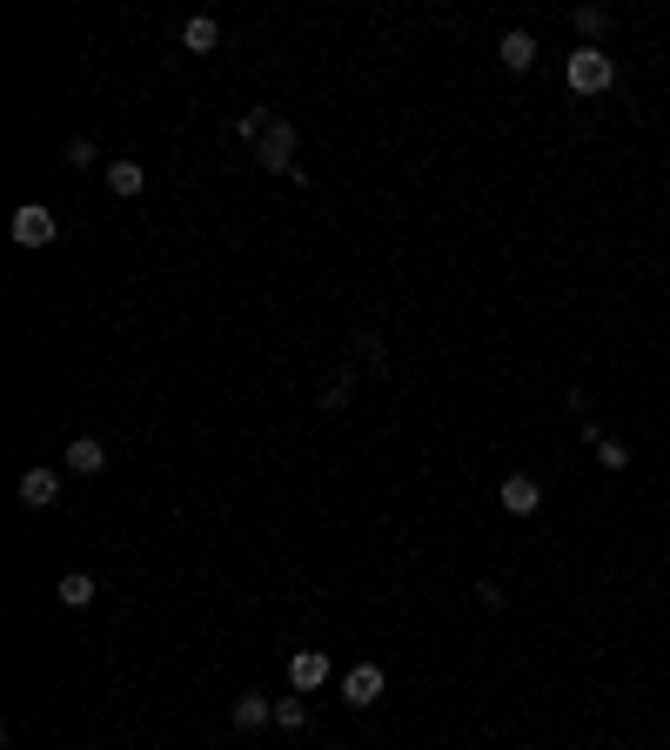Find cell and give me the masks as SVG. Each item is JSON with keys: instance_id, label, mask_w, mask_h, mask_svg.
Listing matches in <instances>:
<instances>
[{"instance_id": "cell-17", "label": "cell", "mask_w": 670, "mask_h": 750, "mask_svg": "<svg viewBox=\"0 0 670 750\" xmlns=\"http://www.w3.org/2000/svg\"><path fill=\"white\" fill-rule=\"evenodd\" d=\"M603 27H610V21H603V7H583V14H577V34H603Z\"/></svg>"}, {"instance_id": "cell-3", "label": "cell", "mask_w": 670, "mask_h": 750, "mask_svg": "<svg viewBox=\"0 0 670 750\" xmlns=\"http://www.w3.org/2000/svg\"><path fill=\"white\" fill-rule=\"evenodd\" d=\"M54 235H61V221L47 215L41 201H21V208H14V242L21 248H47Z\"/></svg>"}, {"instance_id": "cell-12", "label": "cell", "mask_w": 670, "mask_h": 750, "mask_svg": "<svg viewBox=\"0 0 670 750\" xmlns=\"http://www.w3.org/2000/svg\"><path fill=\"white\" fill-rule=\"evenodd\" d=\"M108 188L114 195H141V188H148V168H141V161H108Z\"/></svg>"}, {"instance_id": "cell-4", "label": "cell", "mask_w": 670, "mask_h": 750, "mask_svg": "<svg viewBox=\"0 0 670 750\" xmlns=\"http://www.w3.org/2000/svg\"><path fill=\"white\" fill-rule=\"evenodd\" d=\"M382 684H389V677H382L376 663H356V670H349V677H342V704H356V710L382 704Z\"/></svg>"}, {"instance_id": "cell-11", "label": "cell", "mask_w": 670, "mask_h": 750, "mask_svg": "<svg viewBox=\"0 0 670 750\" xmlns=\"http://www.w3.org/2000/svg\"><path fill=\"white\" fill-rule=\"evenodd\" d=\"M181 47H188V54H215V47H222V27L208 21V14H195V21L181 27Z\"/></svg>"}, {"instance_id": "cell-6", "label": "cell", "mask_w": 670, "mask_h": 750, "mask_svg": "<svg viewBox=\"0 0 670 750\" xmlns=\"http://www.w3.org/2000/svg\"><path fill=\"white\" fill-rule=\"evenodd\" d=\"M101 469H108V449H101L94 436L67 442V476H101Z\"/></svg>"}, {"instance_id": "cell-1", "label": "cell", "mask_w": 670, "mask_h": 750, "mask_svg": "<svg viewBox=\"0 0 670 750\" xmlns=\"http://www.w3.org/2000/svg\"><path fill=\"white\" fill-rule=\"evenodd\" d=\"M563 81H570V94H603L617 81V67H610V54H597V47H577L570 67H563Z\"/></svg>"}, {"instance_id": "cell-16", "label": "cell", "mask_w": 670, "mask_h": 750, "mask_svg": "<svg viewBox=\"0 0 670 750\" xmlns=\"http://www.w3.org/2000/svg\"><path fill=\"white\" fill-rule=\"evenodd\" d=\"M67 161H74V168H94V141H81V134H74V141H67Z\"/></svg>"}, {"instance_id": "cell-10", "label": "cell", "mask_w": 670, "mask_h": 750, "mask_svg": "<svg viewBox=\"0 0 670 750\" xmlns=\"http://www.w3.org/2000/svg\"><path fill=\"white\" fill-rule=\"evenodd\" d=\"M536 503H543V483H530V476H510V483H503V509H510V516H530Z\"/></svg>"}, {"instance_id": "cell-9", "label": "cell", "mask_w": 670, "mask_h": 750, "mask_svg": "<svg viewBox=\"0 0 670 750\" xmlns=\"http://www.w3.org/2000/svg\"><path fill=\"white\" fill-rule=\"evenodd\" d=\"M228 717H235V730H262V724H275V704L248 690V697H235V710H228Z\"/></svg>"}, {"instance_id": "cell-8", "label": "cell", "mask_w": 670, "mask_h": 750, "mask_svg": "<svg viewBox=\"0 0 670 750\" xmlns=\"http://www.w3.org/2000/svg\"><path fill=\"white\" fill-rule=\"evenodd\" d=\"M496 54H503V67H510V74H530V67H536V41L523 34V27H510V34L496 41Z\"/></svg>"}, {"instance_id": "cell-14", "label": "cell", "mask_w": 670, "mask_h": 750, "mask_svg": "<svg viewBox=\"0 0 670 750\" xmlns=\"http://www.w3.org/2000/svg\"><path fill=\"white\" fill-rule=\"evenodd\" d=\"M275 724L282 730H309V697L295 690V697H275Z\"/></svg>"}, {"instance_id": "cell-7", "label": "cell", "mask_w": 670, "mask_h": 750, "mask_svg": "<svg viewBox=\"0 0 670 750\" xmlns=\"http://www.w3.org/2000/svg\"><path fill=\"white\" fill-rule=\"evenodd\" d=\"M21 503H27V509L61 503V476H54V469H27V476H21Z\"/></svg>"}, {"instance_id": "cell-5", "label": "cell", "mask_w": 670, "mask_h": 750, "mask_svg": "<svg viewBox=\"0 0 670 750\" xmlns=\"http://www.w3.org/2000/svg\"><path fill=\"white\" fill-rule=\"evenodd\" d=\"M289 684L302 690V697L322 690V684H329V657H322V650H295V657H289Z\"/></svg>"}, {"instance_id": "cell-15", "label": "cell", "mask_w": 670, "mask_h": 750, "mask_svg": "<svg viewBox=\"0 0 670 750\" xmlns=\"http://www.w3.org/2000/svg\"><path fill=\"white\" fill-rule=\"evenodd\" d=\"M268 128H275V114H268V108H248L242 121H235V134H242V141H262Z\"/></svg>"}, {"instance_id": "cell-13", "label": "cell", "mask_w": 670, "mask_h": 750, "mask_svg": "<svg viewBox=\"0 0 670 750\" xmlns=\"http://www.w3.org/2000/svg\"><path fill=\"white\" fill-rule=\"evenodd\" d=\"M54 596H61L67 610H88V603H94V576H88V570H67V576H61V590H54Z\"/></svg>"}, {"instance_id": "cell-2", "label": "cell", "mask_w": 670, "mask_h": 750, "mask_svg": "<svg viewBox=\"0 0 670 750\" xmlns=\"http://www.w3.org/2000/svg\"><path fill=\"white\" fill-rule=\"evenodd\" d=\"M255 161H262L268 175H295V128L289 121H275V128L255 141Z\"/></svg>"}]
</instances>
